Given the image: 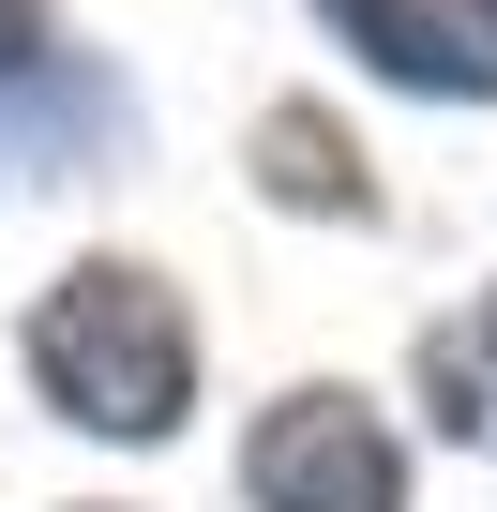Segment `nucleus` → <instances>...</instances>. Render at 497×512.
<instances>
[{"label":"nucleus","instance_id":"nucleus-4","mask_svg":"<svg viewBox=\"0 0 497 512\" xmlns=\"http://www.w3.org/2000/svg\"><path fill=\"white\" fill-rule=\"evenodd\" d=\"M257 166H272L287 211H362V151H347L317 106H272V121H257Z\"/></svg>","mask_w":497,"mask_h":512},{"label":"nucleus","instance_id":"nucleus-6","mask_svg":"<svg viewBox=\"0 0 497 512\" xmlns=\"http://www.w3.org/2000/svg\"><path fill=\"white\" fill-rule=\"evenodd\" d=\"M482 362H497V317H482Z\"/></svg>","mask_w":497,"mask_h":512},{"label":"nucleus","instance_id":"nucleus-5","mask_svg":"<svg viewBox=\"0 0 497 512\" xmlns=\"http://www.w3.org/2000/svg\"><path fill=\"white\" fill-rule=\"evenodd\" d=\"M31 31H46V16H31V0H0V76H16V61H31Z\"/></svg>","mask_w":497,"mask_h":512},{"label":"nucleus","instance_id":"nucleus-2","mask_svg":"<svg viewBox=\"0 0 497 512\" xmlns=\"http://www.w3.org/2000/svg\"><path fill=\"white\" fill-rule=\"evenodd\" d=\"M241 482H257V512H392L407 497V452L362 392H287L257 422V452H241Z\"/></svg>","mask_w":497,"mask_h":512},{"label":"nucleus","instance_id":"nucleus-1","mask_svg":"<svg viewBox=\"0 0 497 512\" xmlns=\"http://www.w3.org/2000/svg\"><path fill=\"white\" fill-rule=\"evenodd\" d=\"M31 362H46V392H61L76 422H106V437H166V422L196 407V332H181V302H166L151 272H121V256L46 287Z\"/></svg>","mask_w":497,"mask_h":512},{"label":"nucleus","instance_id":"nucleus-3","mask_svg":"<svg viewBox=\"0 0 497 512\" xmlns=\"http://www.w3.org/2000/svg\"><path fill=\"white\" fill-rule=\"evenodd\" d=\"M317 16H332L377 76H407V91H497L482 31H467V16H437V0H317Z\"/></svg>","mask_w":497,"mask_h":512}]
</instances>
